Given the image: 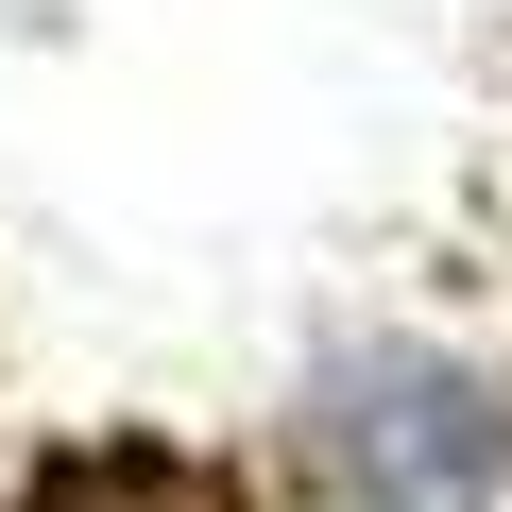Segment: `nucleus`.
Wrapping results in <instances>:
<instances>
[{"instance_id": "f257e3e1", "label": "nucleus", "mask_w": 512, "mask_h": 512, "mask_svg": "<svg viewBox=\"0 0 512 512\" xmlns=\"http://www.w3.org/2000/svg\"><path fill=\"white\" fill-rule=\"evenodd\" d=\"M325 461H342L359 512H478V495L512 478V427H495V393H478L461 359L376 342V359L325 376Z\"/></svg>"}]
</instances>
